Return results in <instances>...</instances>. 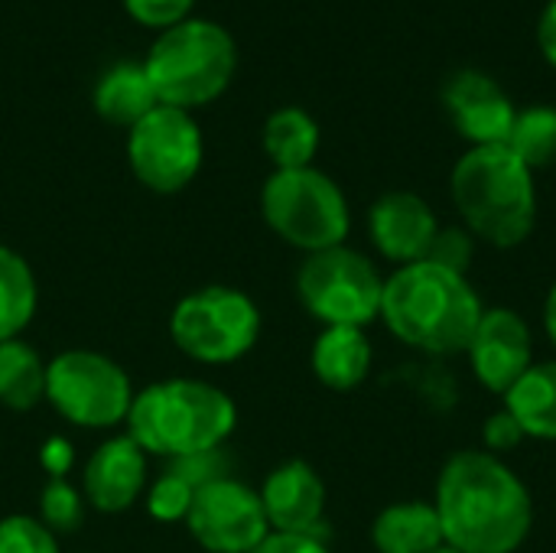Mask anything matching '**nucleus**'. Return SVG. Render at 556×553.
Here are the masks:
<instances>
[{"label":"nucleus","mask_w":556,"mask_h":553,"mask_svg":"<svg viewBox=\"0 0 556 553\" xmlns=\"http://www.w3.org/2000/svg\"><path fill=\"white\" fill-rule=\"evenodd\" d=\"M433 508L446 548L459 553H515L534 528V499L521 476L485 450L446 460Z\"/></svg>","instance_id":"obj_1"},{"label":"nucleus","mask_w":556,"mask_h":553,"mask_svg":"<svg viewBox=\"0 0 556 553\" xmlns=\"http://www.w3.org/2000/svg\"><path fill=\"white\" fill-rule=\"evenodd\" d=\"M482 316V300L469 277L433 261L397 267L384 280L381 319L410 349L427 355L466 352Z\"/></svg>","instance_id":"obj_2"},{"label":"nucleus","mask_w":556,"mask_h":553,"mask_svg":"<svg viewBox=\"0 0 556 553\" xmlns=\"http://www.w3.org/2000/svg\"><path fill=\"white\" fill-rule=\"evenodd\" d=\"M124 424L147 456L182 463L212 456L235 433L238 407L208 381L169 378L137 391Z\"/></svg>","instance_id":"obj_3"},{"label":"nucleus","mask_w":556,"mask_h":553,"mask_svg":"<svg viewBox=\"0 0 556 553\" xmlns=\"http://www.w3.org/2000/svg\"><path fill=\"white\" fill-rule=\"evenodd\" d=\"M450 196L472 238L518 248L538 222L534 173L505 147H469L450 176Z\"/></svg>","instance_id":"obj_4"},{"label":"nucleus","mask_w":556,"mask_h":553,"mask_svg":"<svg viewBox=\"0 0 556 553\" xmlns=\"http://www.w3.org/2000/svg\"><path fill=\"white\" fill-rule=\"evenodd\" d=\"M160 104L199 108L215 101L235 78L238 49L225 26L212 20H182L153 42L143 59Z\"/></svg>","instance_id":"obj_5"},{"label":"nucleus","mask_w":556,"mask_h":553,"mask_svg":"<svg viewBox=\"0 0 556 553\" xmlns=\"http://www.w3.org/2000/svg\"><path fill=\"white\" fill-rule=\"evenodd\" d=\"M261 212L277 238L306 254L345 244L352 228L345 192L316 166L277 169L261 189Z\"/></svg>","instance_id":"obj_6"},{"label":"nucleus","mask_w":556,"mask_h":553,"mask_svg":"<svg viewBox=\"0 0 556 553\" xmlns=\"http://www.w3.org/2000/svg\"><path fill=\"white\" fill-rule=\"evenodd\" d=\"M261 336L257 303L235 287H199L169 313L173 345L202 365H228L244 359Z\"/></svg>","instance_id":"obj_7"},{"label":"nucleus","mask_w":556,"mask_h":553,"mask_svg":"<svg viewBox=\"0 0 556 553\" xmlns=\"http://www.w3.org/2000/svg\"><path fill=\"white\" fill-rule=\"evenodd\" d=\"M296 293L306 313L323 326L365 329L381 316L384 277L362 251L339 244L306 254L296 274Z\"/></svg>","instance_id":"obj_8"},{"label":"nucleus","mask_w":556,"mask_h":553,"mask_svg":"<svg viewBox=\"0 0 556 553\" xmlns=\"http://www.w3.org/2000/svg\"><path fill=\"white\" fill-rule=\"evenodd\" d=\"M134 394L130 375L101 352L68 349L46 362V401L81 430L124 424Z\"/></svg>","instance_id":"obj_9"},{"label":"nucleus","mask_w":556,"mask_h":553,"mask_svg":"<svg viewBox=\"0 0 556 553\" xmlns=\"http://www.w3.org/2000/svg\"><path fill=\"white\" fill-rule=\"evenodd\" d=\"M202 153L205 147L199 124L189 111L169 104H156L130 127L127 137V160L134 176L160 196L182 192L195 179Z\"/></svg>","instance_id":"obj_10"},{"label":"nucleus","mask_w":556,"mask_h":553,"mask_svg":"<svg viewBox=\"0 0 556 553\" xmlns=\"http://www.w3.org/2000/svg\"><path fill=\"white\" fill-rule=\"evenodd\" d=\"M186 528L208 553H251L270 535L261 492L231 476H215L195 489Z\"/></svg>","instance_id":"obj_11"},{"label":"nucleus","mask_w":556,"mask_h":553,"mask_svg":"<svg viewBox=\"0 0 556 553\" xmlns=\"http://www.w3.org/2000/svg\"><path fill=\"white\" fill-rule=\"evenodd\" d=\"M466 355L472 362V375L492 394L505 398L518 385V378L534 365L531 326L508 306L482 310L479 326L466 345Z\"/></svg>","instance_id":"obj_12"},{"label":"nucleus","mask_w":556,"mask_h":553,"mask_svg":"<svg viewBox=\"0 0 556 553\" xmlns=\"http://www.w3.org/2000/svg\"><path fill=\"white\" fill-rule=\"evenodd\" d=\"M443 108L453 127L472 147L505 143L518 117V108L511 104L508 91L479 68H463L450 75V81L443 85Z\"/></svg>","instance_id":"obj_13"},{"label":"nucleus","mask_w":556,"mask_h":553,"mask_svg":"<svg viewBox=\"0 0 556 553\" xmlns=\"http://www.w3.org/2000/svg\"><path fill=\"white\" fill-rule=\"evenodd\" d=\"M437 231H440V222L433 209L417 192H407V189L384 192L368 212L371 244L381 251V257L401 267L424 261Z\"/></svg>","instance_id":"obj_14"},{"label":"nucleus","mask_w":556,"mask_h":553,"mask_svg":"<svg viewBox=\"0 0 556 553\" xmlns=\"http://www.w3.org/2000/svg\"><path fill=\"white\" fill-rule=\"evenodd\" d=\"M147 492V453L124 433L104 440L85 463L81 495L94 512L121 515Z\"/></svg>","instance_id":"obj_15"},{"label":"nucleus","mask_w":556,"mask_h":553,"mask_svg":"<svg viewBox=\"0 0 556 553\" xmlns=\"http://www.w3.org/2000/svg\"><path fill=\"white\" fill-rule=\"evenodd\" d=\"M261 505L267 515L270 531L280 535H316L323 538V515H326V486L319 473L303 463L290 460L280 463L261 489Z\"/></svg>","instance_id":"obj_16"},{"label":"nucleus","mask_w":556,"mask_h":553,"mask_svg":"<svg viewBox=\"0 0 556 553\" xmlns=\"http://www.w3.org/2000/svg\"><path fill=\"white\" fill-rule=\"evenodd\" d=\"M371 342L365 329L355 326H326L313 342V375L332 391L358 388L371 372Z\"/></svg>","instance_id":"obj_17"},{"label":"nucleus","mask_w":556,"mask_h":553,"mask_svg":"<svg viewBox=\"0 0 556 553\" xmlns=\"http://www.w3.org/2000/svg\"><path fill=\"white\" fill-rule=\"evenodd\" d=\"M371 544L378 553H433L446 538L433 502H397L375 518Z\"/></svg>","instance_id":"obj_18"},{"label":"nucleus","mask_w":556,"mask_h":553,"mask_svg":"<svg viewBox=\"0 0 556 553\" xmlns=\"http://www.w3.org/2000/svg\"><path fill=\"white\" fill-rule=\"evenodd\" d=\"M91 101H94V111L104 121L121 124V127H134L140 117H147L160 104L143 62H117V65H111L98 78Z\"/></svg>","instance_id":"obj_19"},{"label":"nucleus","mask_w":556,"mask_h":553,"mask_svg":"<svg viewBox=\"0 0 556 553\" xmlns=\"http://www.w3.org/2000/svg\"><path fill=\"white\" fill-rule=\"evenodd\" d=\"M505 407L534 440H556V362H534L505 394Z\"/></svg>","instance_id":"obj_20"},{"label":"nucleus","mask_w":556,"mask_h":553,"mask_svg":"<svg viewBox=\"0 0 556 553\" xmlns=\"http://www.w3.org/2000/svg\"><path fill=\"white\" fill-rule=\"evenodd\" d=\"M264 150L277 169L313 166L319 150V124L303 108H280L264 124Z\"/></svg>","instance_id":"obj_21"},{"label":"nucleus","mask_w":556,"mask_h":553,"mask_svg":"<svg viewBox=\"0 0 556 553\" xmlns=\"http://www.w3.org/2000/svg\"><path fill=\"white\" fill-rule=\"evenodd\" d=\"M39 303L33 267L23 254L0 244V342L20 339V332L33 323Z\"/></svg>","instance_id":"obj_22"},{"label":"nucleus","mask_w":556,"mask_h":553,"mask_svg":"<svg viewBox=\"0 0 556 553\" xmlns=\"http://www.w3.org/2000/svg\"><path fill=\"white\" fill-rule=\"evenodd\" d=\"M39 401H46V362L23 339L0 342V404L33 411Z\"/></svg>","instance_id":"obj_23"},{"label":"nucleus","mask_w":556,"mask_h":553,"mask_svg":"<svg viewBox=\"0 0 556 553\" xmlns=\"http://www.w3.org/2000/svg\"><path fill=\"white\" fill-rule=\"evenodd\" d=\"M505 147L534 173L556 160V108L534 104L518 111Z\"/></svg>","instance_id":"obj_24"},{"label":"nucleus","mask_w":556,"mask_h":553,"mask_svg":"<svg viewBox=\"0 0 556 553\" xmlns=\"http://www.w3.org/2000/svg\"><path fill=\"white\" fill-rule=\"evenodd\" d=\"M195 489H199V486H195L179 466H173L169 473H163V476L143 492L147 512H150L156 521H163V525L186 521V515H189V508H192V499H195Z\"/></svg>","instance_id":"obj_25"},{"label":"nucleus","mask_w":556,"mask_h":553,"mask_svg":"<svg viewBox=\"0 0 556 553\" xmlns=\"http://www.w3.org/2000/svg\"><path fill=\"white\" fill-rule=\"evenodd\" d=\"M39 521L59 538L72 535L85 521V495L72 489L65 479H49L39 495Z\"/></svg>","instance_id":"obj_26"},{"label":"nucleus","mask_w":556,"mask_h":553,"mask_svg":"<svg viewBox=\"0 0 556 553\" xmlns=\"http://www.w3.org/2000/svg\"><path fill=\"white\" fill-rule=\"evenodd\" d=\"M0 553H59V538L29 515L0 518Z\"/></svg>","instance_id":"obj_27"},{"label":"nucleus","mask_w":556,"mask_h":553,"mask_svg":"<svg viewBox=\"0 0 556 553\" xmlns=\"http://www.w3.org/2000/svg\"><path fill=\"white\" fill-rule=\"evenodd\" d=\"M472 254H476V238L466 228H440L424 261H433V264L466 277Z\"/></svg>","instance_id":"obj_28"},{"label":"nucleus","mask_w":556,"mask_h":553,"mask_svg":"<svg viewBox=\"0 0 556 553\" xmlns=\"http://www.w3.org/2000/svg\"><path fill=\"white\" fill-rule=\"evenodd\" d=\"M195 0H124V10L143 23V26H153V29H169L182 20H189V10H192Z\"/></svg>","instance_id":"obj_29"},{"label":"nucleus","mask_w":556,"mask_h":553,"mask_svg":"<svg viewBox=\"0 0 556 553\" xmlns=\"http://www.w3.org/2000/svg\"><path fill=\"white\" fill-rule=\"evenodd\" d=\"M482 440H485V453L502 456V453L518 450V447L528 440V433H525V427L515 420V414H511L508 407H502V411H495V414L485 420V427H482Z\"/></svg>","instance_id":"obj_30"},{"label":"nucleus","mask_w":556,"mask_h":553,"mask_svg":"<svg viewBox=\"0 0 556 553\" xmlns=\"http://www.w3.org/2000/svg\"><path fill=\"white\" fill-rule=\"evenodd\" d=\"M251 553H332L316 535H280L270 531Z\"/></svg>","instance_id":"obj_31"},{"label":"nucleus","mask_w":556,"mask_h":553,"mask_svg":"<svg viewBox=\"0 0 556 553\" xmlns=\"http://www.w3.org/2000/svg\"><path fill=\"white\" fill-rule=\"evenodd\" d=\"M39 463H42L49 479H65L72 463H75V450L65 437H49L39 450Z\"/></svg>","instance_id":"obj_32"},{"label":"nucleus","mask_w":556,"mask_h":553,"mask_svg":"<svg viewBox=\"0 0 556 553\" xmlns=\"http://www.w3.org/2000/svg\"><path fill=\"white\" fill-rule=\"evenodd\" d=\"M538 46L544 52V59L556 68V0H551L538 20Z\"/></svg>","instance_id":"obj_33"},{"label":"nucleus","mask_w":556,"mask_h":553,"mask_svg":"<svg viewBox=\"0 0 556 553\" xmlns=\"http://www.w3.org/2000/svg\"><path fill=\"white\" fill-rule=\"evenodd\" d=\"M544 329H547V339L554 342L556 349V284L551 287L547 300H544Z\"/></svg>","instance_id":"obj_34"},{"label":"nucleus","mask_w":556,"mask_h":553,"mask_svg":"<svg viewBox=\"0 0 556 553\" xmlns=\"http://www.w3.org/2000/svg\"><path fill=\"white\" fill-rule=\"evenodd\" d=\"M433 553H459V551H453V548H440V551H433Z\"/></svg>","instance_id":"obj_35"}]
</instances>
